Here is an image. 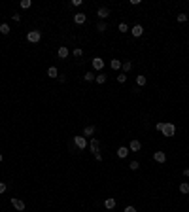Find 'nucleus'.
Masks as SVG:
<instances>
[{"instance_id": "1", "label": "nucleus", "mask_w": 189, "mask_h": 212, "mask_svg": "<svg viewBox=\"0 0 189 212\" xmlns=\"http://www.w3.org/2000/svg\"><path fill=\"white\" fill-rule=\"evenodd\" d=\"M163 137H174L176 134V125L170 123V121H163Z\"/></svg>"}, {"instance_id": "2", "label": "nucleus", "mask_w": 189, "mask_h": 212, "mask_svg": "<svg viewBox=\"0 0 189 212\" xmlns=\"http://www.w3.org/2000/svg\"><path fill=\"white\" fill-rule=\"evenodd\" d=\"M40 38H42V32H40V30H30V32L26 34V40H29L30 44H38Z\"/></svg>"}, {"instance_id": "3", "label": "nucleus", "mask_w": 189, "mask_h": 212, "mask_svg": "<svg viewBox=\"0 0 189 212\" xmlns=\"http://www.w3.org/2000/svg\"><path fill=\"white\" fill-rule=\"evenodd\" d=\"M74 146L79 148V150L87 148V138H85V137H74Z\"/></svg>"}, {"instance_id": "4", "label": "nucleus", "mask_w": 189, "mask_h": 212, "mask_svg": "<svg viewBox=\"0 0 189 212\" xmlns=\"http://www.w3.org/2000/svg\"><path fill=\"white\" fill-rule=\"evenodd\" d=\"M11 205H13V208H15L17 212H23L25 210V203L21 201V199H17V197H11Z\"/></svg>"}, {"instance_id": "5", "label": "nucleus", "mask_w": 189, "mask_h": 212, "mask_svg": "<svg viewBox=\"0 0 189 212\" xmlns=\"http://www.w3.org/2000/svg\"><path fill=\"white\" fill-rule=\"evenodd\" d=\"M89 148H91L93 153H100V142H98L97 138H93V140L89 142Z\"/></svg>"}, {"instance_id": "6", "label": "nucleus", "mask_w": 189, "mask_h": 212, "mask_svg": "<svg viewBox=\"0 0 189 212\" xmlns=\"http://www.w3.org/2000/svg\"><path fill=\"white\" fill-rule=\"evenodd\" d=\"M85 21H87V15H85V13L79 11V13H76V15H74V23L76 25H83Z\"/></svg>"}, {"instance_id": "7", "label": "nucleus", "mask_w": 189, "mask_h": 212, "mask_svg": "<svg viewBox=\"0 0 189 212\" xmlns=\"http://www.w3.org/2000/svg\"><path fill=\"white\" fill-rule=\"evenodd\" d=\"M91 63H93V68L94 70H102V68H104V61H102L100 57H94Z\"/></svg>"}, {"instance_id": "8", "label": "nucleus", "mask_w": 189, "mask_h": 212, "mask_svg": "<svg viewBox=\"0 0 189 212\" xmlns=\"http://www.w3.org/2000/svg\"><path fill=\"white\" fill-rule=\"evenodd\" d=\"M130 32H132V36H136V38H140V36L144 34V27H142V25H134L132 29H130Z\"/></svg>"}, {"instance_id": "9", "label": "nucleus", "mask_w": 189, "mask_h": 212, "mask_svg": "<svg viewBox=\"0 0 189 212\" xmlns=\"http://www.w3.org/2000/svg\"><path fill=\"white\" fill-rule=\"evenodd\" d=\"M97 15L100 17V19H106L108 15H110V8H106V6H102V8H98V11H97Z\"/></svg>"}, {"instance_id": "10", "label": "nucleus", "mask_w": 189, "mask_h": 212, "mask_svg": "<svg viewBox=\"0 0 189 212\" xmlns=\"http://www.w3.org/2000/svg\"><path fill=\"white\" fill-rule=\"evenodd\" d=\"M153 159L157 161V163H165V161H166L165 152H155V153H153Z\"/></svg>"}, {"instance_id": "11", "label": "nucleus", "mask_w": 189, "mask_h": 212, "mask_svg": "<svg viewBox=\"0 0 189 212\" xmlns=\"http://www.w3.org/2000/svg\"><path fill=\"white\" fill-rule=\"evenodd\" d=\"M140 148H142L140 140H130V146H129L130 152H140Z\"/></svg>"}, {"instance_id": "12", "label": "nucleus", "mask_w": 189, "mask_h": 212, "mask_svg": "<svg viewBox=\"0 0 189 212\" xmlns=\"http://www.w3.org/2000/svg\"><path fill=\"white\" fill-rule=\"evenodd\" d=\"M104 206H106L108 210H114L115 208V199H114V197H108V199L104 201Z\"/></svg>"}, {"instance_id": "13", "label": "nucleus", "mask_w": 189, "mask_h": 212, "mask_svg": "<svg viewBox=\"0 0 189 212\" xmlns=\"http://www.w3.org/2000/svg\"><path fill=\"white\" fill-rule=\"evenodd\" d=\"M130 68H132V63H130V61H123V63H121V70H123V74L130 72Z\"/></svg>"}, {"instance_id": "14", "label": "nucleus", "mask_w": 189, "mask_h": 212, "mask_svg": "<svg viewBox=\"0 0 189 212\" xmlns=\"http://www.w3.org/2000/svg\"><path fill=\"white\" fill-rule=\"evenodd\" d=\"M57 55H59L61 59H66V57H68V47H66V46H61L59 51H57Z\"/></svg>"}, {"instance_id": "15", "label": "nucleus", "mask_w": 189, "mask_h": 212, "mask_svg": "<svg viewBox=\"0 0 189 212\" xmlns=\"http://www.w3.org/2000/svg\"><path fill=\"white\" fill-rule=\"evenodd\" d=\"M127 155H129V148H125V146L117 148V157H121V159H125Z\"/></svg>"}, {"instance_id": "16", "label": "nucleus", "mask_w": 189, "mask_h": 212, "mask_svg": "<svg viewBox=\"0 0 189 212\" xmlns=\"http://www.w3.org/2000/svg\"><path fill=\"white\" fill-rule=\"evenodd\" d=\"M47 76H49V78H57V76H59L57 66H49V68H47Z\"/></svg>"}, {"instance_id": "17", "label": "nucleus", "mask_w": 189, "mask_h": 212, "mask_svg": "<svg viewBox=\"0 0 189 212\" xmlns=\"http://www.w3.org/2000/svg\"><path fill=\"white\" fill-rule=\"evenodd\" d=\"M83 134H85V137H91V134H94V125H87V127L83 129Z\"/></svg>"}, {"instance_id": "18", "label": "nucleus", "mask_w": 189, "mask_h": 212, "mask_svg": "<svg viewBox=\"0 0 189 212\" xmlns=\"http://www.w3.org/2000/svg\"><path fill=\"white\" fill-rule=\"evenodd\" d=\"M180 191H182L183 195H187L189 193V182H182L180 184Z\"/></svg>"}, {"instance_id": "19", "label": "nucleus", "mask_w": 189, "mask_h": 212, "mask_svg": "<svg viewBox=\"0 0 189 212\" xmlns=\"http://www.w3.org/2000/svg\"><path fill=\"white\" fill-rule=\"evenodd\" d=\"M10 25H8V23H2V25H0V32H2V34H10Z\"/></svg>"}, {"instance_id": "20", "label": "nucleus", "mask_w": 189, "mask_h": 212, "mask_svg": "<svg viewBox=\"0 0 189 212\" xmlns=\"http://www.w3.org/2000/svg\"><path fill=\"white\" fill-rule=\"evenodd\" d=\"M146 82H147V80H146V76H136V85H138V87L146 85Z\"/></svg>"}, {"instance_id": "21", "label": "nucleus", "mask_w": 189, "mask_h": 212, "mask_svg": "<svg viewBox=\"0 0 189 212\" xmlns=\"http://www.w3.org/2000/svg\"><path fill=\"white\" fill-rule=\"evenodd\" d=\"M110 66H112L114 70H119V68H121V61H119V59H114V61L110 63Z\"/></svg>"}, {"instance_id": "22", "label": "nucleus", "mask_w": 189, "mask_h": 212, "mask_svg": "<svg viewBox=\"0 0 189 212\" xmlns=\"http://www.w3.org/2000/svg\"><path fill=\"white\" fill-rule=\"evenodd\" d=\"M106 29H108V25L104 23V21H100V23H98V25H97V30H98V32H104V30H106Z\"/></svg>"}, {"instance_id": "23", "label": "nucleus", "mask_w": 189, "mask_h": 212, "mask_svg": "<svg viewBox=\"0 0 189 212\" xmlns=\"http://www.w3.org/2000/svg\"><path fill=\"white\" fill-rule=\"evenodd\" d=\"M94 80H97V83H106V74H102V72H100Z\"/></svg>"}, {"instance_id": "24", "label": "nucleus", "mask_w": 189, "mask_h": 212, "mask_svg": "<svg viewBox=\"0 0 189 212\" xmlns=\"http://www.w3.org/2000/svg\"><path fill=\"white\" fill-rule=\"evenodd\" d=\"M129 25L127 23H119V32H129Z\"/></svg>"}, {"instance_id": "25", "label": "nucleus", "mask_w": 189, "mask_h": 212, "mask_svg": "<svg viewBox=\"0 0 189 212\" xmlns=\"http://www.w3.org/2000/svg\"><path fill=\"white\" fill-rule=\"evenodd\" d=\"M94 78H97V76H94V72H87V74H85V80H87V82H93Z\"/></svg>"}, {"instance_id": "26", "label": "nucleus", "mask_w": 189, "mask_h": 212, "mask_svg": "<svg viewBox=\"0 0 189 212\" xmlns=\"http://www.w3.org/2000/svg\"><path fill=\"white\" fill-rule=\"evenodd\" d=\"M185 21H187V15L185 13H180L178 15V23H185Z\"/></svg>"}, {"instance_id": "27", "label": "nucleus", "mask_w": 189, "mask_h": 212, "mask_svg": "<svg viewBox=\"0 0 189 212\" xmlns=\"http://www.w3.org/2000/svg\"><path fill=\"white\" fill-rule=\"evenodd\" d=\"M72 55H74V57H82V55H83V51H82L79 47H76L74 51H72Z\"/></svg>"}, {"instance_id": "28", "label": "nucleus", "mask_w": 189, "mask_h": 212, "mask_svg": "<svg viewBox=\"0 0 189 212\" xmlns=\"http://www.w3.org/2000/svg\"><path fill=\"white\" fill-rule=\"evenodd\" d=\"M117 82H119V83H125V82H127V76H125L123 72H121V74L117 76Z\"/></svg>"}, {"instance_id": "29", "label": "nucleus", "mask_w": 189, "mask_h": 212, "mask_svg": "<svg viewBox=\"0 0 189 212\" xmlns=\"http://www.w3.org/2000/svg\"><path fill=\"white\" fill-rule=\"evenodd\" d=\"M129 167H130V170H136L138 167H140V163H138V161H130V165H129Z\"/></svg>"}, {"instance_id": "30", "label": "nucleus", "mask_w": 189, "mask_h": 212, "mask_svg": "<svg viewBox=\"0 0 189 212\" xmlns=\"http://www.w3.org/2000/svg\"><path fill=\"white\" fill-rule=\"evenodd\" d=\"M21 8H25V10L30 8V0H23V2H21Z\"/></svg>"}, {"instance_id": "31", "label": "nucleus", "mask_w": 189, "mask_h": 212, "mask_svg": "<svg viewBox=\"0 0 189 212\" xmlns=\"http://www.w3.org/2000/svg\"><path fill=\"white\" fill-rule=\"evenodd\" d=\"M11 19H13V21H17V23H19V21H21V15H19V13H13V15H11Z\"/></svg>"}, {"instance_id": "32", "label": "nucleus", "mask_w": 189, "mask_h": 212, "mask_svg": "<svg viewBox=\"0 0 189 212\" xmlns=\"http://www.w3.org/2000/svg\"><path fill=\"white\" fill-rule=\"evenodd\" d=\"M83 0H72V6H82Z\"/></svg>"}, {"instance_id": "33", "label": "nucleus", "mask_w": 189, "mask_h": 212, "mask_svg": "<svg viewBox=\"0 0 189 212\" xmlns=\"http://www.w3.org/2000/svg\"><path fill=\"white\" fill-rule=\"evenodd\" d=\"M4 191H6V184L0 182V193H4Z\"/></svg>"}, {"instance_id": "34", "label": "nucleus", "mask_w": 189, "mask_h": 212, "mask_svg": "<svg viewBox=\"0 0 189 212\" xmlns=\"http://www.w3.org/2000/svg\"><path fill=\"white\" fill-rule=\"evenodd\" d=\"M125 212H136V208H134V206H127V208H125Z\"/></svg>"}, {"instance_id": "35", "label": "nucleus", "mask_w": 189, "mask_h": 212, "mask_svg": "<svg viewBox=\"0 0 189 212\" xmlns=\"http://www.w3.org/2000/svg\"><path fill=\"white\" fill-rule=\"evenodd\" d=\"M155 129H157V131H163V121H161V123H157Z\"/></svg>"}, {"instance_id": "36", "label": "nucleus", "mask_w": 189, "mask_h": 212, "mask_svg": "<svg viewBox=\"0 0 189 212\" xmlns=\"http://www.w3.org/2000/svg\"><path fill=\"white\" fill-rule=\"evenodd\" d=\"M183 174H185V176L189 178V167H185V169H183Z\"/></svg>"}, {"instance_id": "37", "label": "nucleus", "mask_w": 189, "mask_h": 212, "mask_svg": "<svg viewBox=\"0 0 189 212\" xmlns=\"http://www.w3.org/2000/svg\"><path fill=\"white\" fill-rule=\"evenodd\" d=\"M0 161H2V153H0Z\"/></svg>"}]
</instances>
